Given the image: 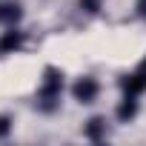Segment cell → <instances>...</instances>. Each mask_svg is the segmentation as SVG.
<instances>
[{"instance_id": "10", "label": "cell", "mask_w": 146, "mask_h": 146, "mask_svg": "<svg viewBox=\"0 0 146 146\" xmlns=\"http://www.w3.org/2000/svg\"><path fill=\"white\" fill-rule=\"evenodd\" d=\"M137 12H140V17L146 20V0H140V3H137Z\"/></svg>"}, {"instance_id": "4", "label": "cell", "mask_w": 146, "mask_h": 146, "mask_svg": "<svg viewBox=\"0 0 146 146\" xmlns=\"http://www.w3.org/2000/svg\"><path fill=\"white\" fill-rule=\"evenodd\" d=\"M23 17V6L17 0H0V26H15Z\"/></svg>"}, {"instance_id": "9", "label": "cell", "mask_w": 146, "mask_h": 146, "mask_svg": "<svg viewBox=\"0 0 146 146\" xmlns=\"http://www.w3.org/2000/svg\"><path fill=\"white\" fill-rule=\"evenodd\" d=\"M9 135V117H0V137Z\"/></svg>"}, {"instance_id": "3", "label": "cell", "mask_w": 146, "mask_h": 146, "mask_svg": "<svg viewBox=\"0 0 146 146\" xmlns=\"http://www.w3.org/2000/svg\"><path fill=\"white\" fill-rule=\"evenodd\" d=\"M120 92L123 95H132V98H140L146 92V75H143L140 69L132 72V75H123L120 78Z\"/></svg>"}, {"instance_id": "11", "label": "cell", "mask_w": 146, "mask_h": 146, "mask_svg": "<svg viewBox=\"0 0 146 146\" xmlns=\"http://www.w3.org/2000/svg\"><path fill=\"white\" fill-rule=\"evenodd\" d=\"M140 72H143V75H146V57H143V63H140Z\"/></svg>"}, {"instance_id": "8", "label": "cell", "mask_w": 146, "mask_h": 146, "mask_svg": "<svg viewBox=\"0 0 146 146\" xmlns=\"http://www.w3.org/2000/svg\"><path fill=\"white\" fill-rule=\"evenodd\" d=\"M100 6H103V0H80V9H86V12H100Z\"/></svg>"}, {"instance_id": "6", "label": "cell", "mask_w": 146, "mask_h": 146, "mask_svg": "<svg viewBox=\"0 0 146 146\" xmlns=\"http://www.w3.org/2000/svg\"><path fill=\"white\" fill-rule=\"evenodd\" d=\"M137 98H132V95H123L120 98V106H117V120L120 123H129L135 115H137Z\"/></svg>"}, {"instance_id": "5", "label": "cell", "mask_w": 146, "mask_h": 146, "mask_svg": "<svg viewBox=\"0 0 146 146\" xmlns=\"http://www.w3.org/2000/svg\"><path fill=\"white\" fill-rule=\"evenodd\" d=\"M23 46V32H17L15 26H9L3 35H0V54H12Z\"/></svg>"}, {"instance_id": "1", "label": "cell", "mask_w": 146, "mask_h": 146, "mask_svg": "<svg viewBox=\"0 0 146 146\" xmlns=\"http://www.w3.org/2000/svg\"><path fill=\"white\" fill-rule=\"evenodd\" d=\"M60 92H63V72L57 66H49L43 72V80H40V89H37V106L43 112H52L60 103Z\"/></svg>"}, {"instance_id": "7", "label": "cell", "mask_w": 146, "mask_h": 146, "mask_svg": "<svg viewBox=\"0 0 146 146\" xmlns=\"http://www.w3.org/2000/svg\"><path fill=\"white\" fill-rule=\"evenodd\" d=\"M83 135H86L89 140H103V137H106V120H103V117H92V120L83 126Z\"/></svg>"}, {"instance_id": "2", "label": "cell", "mask_w": 146, "mask_h": 146, "mask_svg": "<svg viewBox=\"0 0 146 146\" xmlns=\"http://www.w3.org/2000/svg\"><path fill=\"white\" fill-rule=\"evenodd\" d=\"M72 95H75V100H78V103H95V100H98V95H100V83H98L95 78L83 75V78H78V80H75V86H72Z\"/></svg>"}]
</instances>
